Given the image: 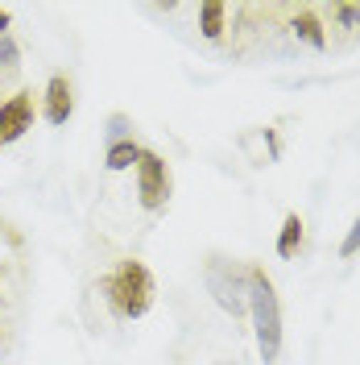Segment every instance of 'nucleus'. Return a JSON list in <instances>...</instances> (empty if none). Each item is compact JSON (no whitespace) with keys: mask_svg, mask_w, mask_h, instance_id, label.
<instances>
[{"mask_svg":"<svg viewBox=\"0 0 360 365\" xmlns=\"http://www.w3.org/2000/svg\"><path fill=\"white\" fill-rule=\"evenodd\" d=\"M248 312H253V328H257V353L270 365L282 353V307H277V291L273 278L261 266L248 270Z\"/></svg>","mask_w":360,"mask_h":365,"instance_id":"nucleus-1","label":"nucleus"},{"mask_svg":"<svg viewBox=\"0 0 360 365\" xmlns=\"http://www.w3.org/2000/svg\"><path fill=\"white\" fill-rule=\"evenodd\" d=\"M104 295H108V303H112L116 312L125 319H137L149 312V303H154V274L145 270L141 262H120L116 266V274H108L104 278Z\"/></svg>","mask_w":360,"mask_h":365,"instance_id":"nucleus-2","label":"nucleus"},{"mask_svg":"<svg viewBox=\"0 0 360 365\" xmlns=\"http://www.w3.org/2000/svg\"><path fill=\"white\" fill-rule=\"evenodd\" d=\"M207 287H211V295L220 299V307L232 312V316H240L248 307V270L240 274L232 262H211L207 266Z\"/></svg>","mask_w":360,"mask_h":365,"instance_id":"nucleus-3","label":"nucleus"},{"mask_svg":"<svg viewBox=\"0 0 360 365\" xmlns=\"http://www.w3.org/2000/svg\"><path fill=\"white\" fill-rule=\"evenodd\" d=\"M137 187H141V207H149V212L166 207V200H170V166H166L162 154L141 150V158H137Z\"/></svg>","mask_w":360,"mask_h":365,"instance_id":"nucleus-4","label":"nucleus"},{"mask_svg":"<svg viewBox=\"0 0 360 365\" xmlns=\"http://www.w3.org/2000/svg\"><path fill=\"white\" fill-rule=\"evenodd\" d=\"M25 129H33V91H17L0 104V145L25 137Z\"/></svg>","mask_w":360,"mask_h":365,"instance_id":"nucleus-5","label":"nucleus"},{"mask_svg":"<svg viewBox=\"0 0 360 365\" xmlns=\"http://www.w3.org/2000/svg\"><path fill=\"white\" fill-rule=\"evenodd\" d=\"M75 113V88H70L67 75H50L46 83V120L50 125H67Z\"/></svg>","mask_w":360,"mask_h":365,"instance_id":"nucleus-6","label":"nucleus"},{"mask_svg":"<svg viewBox=\"0 0 360 365\" xmlns=\"http://www.w3.org/2000/svg\"><path fill=\"white\" fill-rule=\"evenodd\" d=\"M224 17H228V4H220V0H203V9H199L203 38L220 42V38H224Z\"/></svg>","mask_w":360,"mask_h":365,"instance_id":"nucleus-7","label":"nucleus"},{"mask_svg":"<svg viewBox=\"0 0 360 365\" xmlns=\"http://www.w3.org/2000/svg\"><path fill=\"white\" fill-rule=\"evenodd\" d=\"M294 34H298L307 46H315V50H323V46H327V38H323V25H319L315 13H298V17H294Z\"/></svg>","mask_w":360,"mask_h":365,"instance_id":"nucleus-8","label":"nucleus"},{"mask_svg":"<svg viewBox=\"0 0 360 365\" xmlns=\"http://www.w3.org/2000/svg\"><path fill=\"white\" fill-rule=\"evenodd\" d=\"M298 245H302V220H298V212H290V216H286V225H282L277 253H282V257H294V253H298Z\"/></svg>","mask_w":360,"mask_h":365,"instance_id":"nucleus-9","label":"nucleus"},{"mask_svg":"<svg viewBox=\"0 0 360 365\" xmlns=\"http://www.w3.org/2000/svg\"><path fill=\"white\" fill-rule=\"evenodd\" d=\"M137 158H141V145L116 141L112 150H108V170H129V166H137Z\"/></svg>","mask_w":360,"mask_h":365,"instance_id":"nucleus-10","label":"nucleus"},{"mask_svg":"<svg viewBox=\"0 0 360 365\" xmlns=\"http://www.w3.org/2000/svg\"><path fill=\"white\" fill-rule=\"evenodd\" d=\"M0 71H17V46H13V38H0Z\"/></svg>","mask_w":360,"mask_h":365,"instance_id":"nucleus-11","label":"nucleus"},{"mask_svg":"<svg viewBox=\"0 0 360 365\" xmlns=\"http://www.w3.org/2000/svg\"><path fill=\"white\" fill-rule=\"evenodd\" d=\"M356 250H360V216L352 220V232L344 237V245H339V253H344V257H352Z\"/></svg>","mask_w":360,"mask_h":365,"instance_id":"nucleus-12","label":"nucleus"},{"mask_svg":"<svg viewBox=\"0 0 360 365\" xmlns=\"http://www.w3.org/2000/svg\"><path fill=\"white\" fill-rule=\"evenodd\" d=\"M336 17H339L344 25H356V21H360V9H352V4H339V9H336Z\"/></svg>","mask_w":360,"mask_h":365,"instance_id":"nucleus-13","label":"nucleus"},{"mask_svg":"<svg viewBox=\"0 0 360 365\" xmlns=\"http://www.w3.org/2000/svg\"><path fill=\"white\" fill-rule=\"evenodd\" d=\"M9 21H13V17H9V9H0V38H9Z\"/></svg>","mask_w":360,"mask_h":365,"instance_id":"nucleus-14","label":"nucleus"}]
</instances>
